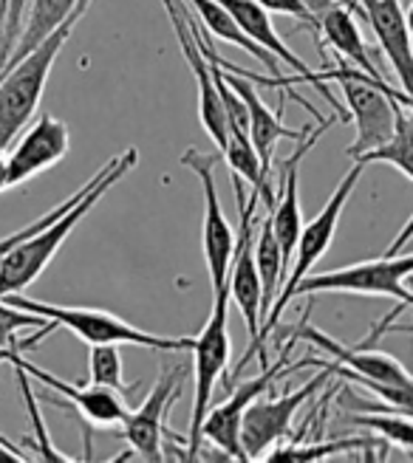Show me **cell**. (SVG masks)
Here are the masks:
<instances>
[{
	"instance_id": "6da1fadb",
	"label": "cell",
	"mask_w": 413,
	"mask_h": 463,
	"mask_svg": "<svg viewBox=\"0 0 413 463\" xmlns=\"http://www.w3.org/2000/svg\"><path fill=\"white\" fill-rule=\"evenodd\" d=\"M139 165V150L128 147L125 153H120L117 158L105 161L97 173L94 187H91L72 210L62 213L57 221H52L45 229L34 232L32 238H26L23 243H17L4 260H0V297L9 294H20L26 291L37 277L49 269V263L54 260V254L60 251V246L68 241V235L82 223V218L94 210V206L105 198V193Z\"/></svg>"
},
{
	"instance_id": "7a4b0ae2",
	"label": "cell",
	"mask_w": 413,
	"mask_h": 463,
	"mask_svg": "<svg viewBox=\"0 0 413 463\" xmlns=\"http://www.w3.org/2000/svg\"><path fill=\"white\" fill-rule=\"evenodd\" d=\"M91 4H94V0H80L72 17H68L49 40H43L29 57H23L20 62H14L12 68H6V71L0 74V147L4 150L14 145L20 130L34 119L45 82H49L52 68L57 62V54L62 52L68 37L74 34V29L80 26V20L85 17Z\"/></svg>"
},
{
	"instance_id": "3957f363",
	"label": "cell",
	"mask_w": 413,
	"mask_h": 463,
	"mask_svg": "<svg viewBox=\"0 0 413 463\" xmlns=\"http://www.w3.org/2000/svg\"><path fill=\"white\" fill-rule=\"evenodd\" d=\"M365 167H369V165H362V161H354V167H351L346 175H342V181L337 184V190L329 195V201H326L323 210H320L309 223H303L301 241H297V249H294V263H292V269H289V274H286V283H283L278 299H274V306L269 308V314H266V319H264L261 334H258V342L249 347L246 356L241 359L238 367H244V364L252 359V354H261V356H264V347H261L264 339H266L269 331L281 322L283 311L289 308V303L294 299V288L306 280L309 271L314 269V263L329 251V246H331V241H334V235H337L340 215H342V210H346V203H349L351 193L357 190V184H360Z\"/></svg>"
},
{
	"instance_id": "277c9868",
	"label": "cell",
	"mask_w": 413,
	"mask_h": 463,
	"mask_svg": "<svg viewBox=\"0 0 413 463\" xmlns=\"http://www.w3.org/2000/svg\"><path fill=\"white\" fill-rule=\"evenodd\" d=\"M12 306L40 314L43 319L54 322L57 328H65L77 334L88 345H133V347H148V351H193L196 336H158L150 331H142L130 326V322L113 317L108 311H94V308H68V306H54V303H40V299H29L20 294L6 297Z\"/></svg>"
},
{
	"instance_id": "5b68a950",
	"label": "cell",
	"mask_w": 413,
	"mask_h": 463,
	"mask_svg": "<svg viewBox=\"0 0 413 463\" xmlns=\"http://www.w3.org/2000/svg\"><path fill=\"white\" fill-rule=\"evenodd\" d=\"M323 77L334 80L342 88V99H346L351 122L357 125L354 145L346 150L351 161L365 156L369 150L385 145L394 136L397 128V102L379 88L382 74H369L362 68L337 57L334 68H323Z\"/></svg>"
},
{
	"instance_id": "8992f818",
	"label": "cell",
	"mask_w": 413,
	"mask_h": 463,
	"mask_svg": "<svg viewBox=\"0 0 413 463\" xmlns=\"http://www.w3.org/2000/svg\"><path fill=\"white\" fill-rule=\"evenodd\" d=\"M229 283L224 291L213 294V311L206 317L201 334L193 342V410H190V435H187V460H193L201 449V424L206 419L213 390L221 382L224 370L233 356V339H229Z\"/></svg>"
},
{
	"instance_id": "52a82bcc",
	"label": "cell",
	"mask_w": 413,
	"mask_h": 463,
	"mask_svg": "<svg viewBox=\"0 0 413 463\" xmlns=\"http://www.w3.org/2000/svg\"><path fill=\"white\" fill-rule=\"evenodd\" d=\"M413 251L410 254H382L379 260H365L354 266H342L323 274H309L306 280L294 288V297L312 294H371V297H394L402 306L413 308Z\"/></svg>"
},
{
	"instance_id": "ba28073f",
	"label": "cell",
	"mask_w": 413,
	"mask_h": 463,
	"mask_svg": "<svg viewBox=\"0 0 413 463\" xmlns=\"http://www.w3.org/2000/svg\"><path fill=\"white\" fill-rule=\"evenodd\" d=\"M216 165H218V156L201 153V150H187L181 156V167H187L198 178L201 195H204V232L201 235H204V258H206V271H210L213 294L226 288L229 266H233L235 243H238L235 229L226 221L224 206L218 201Z\"/></svg>"
},
{
	"instance_id": "9c48e42d",
	"label": "cell",
	"mask_w": 413,
	"mask_h": 463,
	"mask_svg": "<svg viewBox=\"0 0 413 463\" xmlns=\"http://www.w3.org/2000/svg\"><path fill=\"white\" fill-rule=\"evenodd\" d=\"M286 354L289 347H283L281 359L274 362L272 367L264 364V370L255 379H246L244 384H238L229 399H224L216 410L206 412V419L201 424V441H210L216 449H221L224 455L235 458V460H249L244 452V441H241V430H244V412L249 410L252 402H258L266 392H272L274 382H278L289 370H301L306 364H317V359H303L297 364H286Z\"/></svg>"
},
{
	"instance_id": "30bf717a",
	"label": "cell",
	"mask_w": 413,
	"mask_h": 463,
	"mask_svg": "<svg viewBox=\"0 0 413 463\" xmlns=\"http://www.w3.org/2000/svg\"><path fill=\"white\" fill-rule=\"evenodd\" d=\"M320 367L323 370H320L314 379H309L303 387L286 392V396H269V399L261 396L258 402L249 404V410L244 412V430H241L244 452L249 460H258V458L269 455V449L274 444L283 441L292 430L297 410H301L331 376H337L334 362H323Z\"/></svg>"
},
{
	"instance_id": "8fae6325",
	"label": "cell",
	"mask_w": 413,
	"mask_h": 463,
	"mask_svg": "<svg viewBox=\"0 0 413 463\" xmlns=\"http://www.w3.org/2000/svg\"><path fill=\"white\" fill-rule=\"evenodd\" d=\"M187 379L185 367H165L158 376L148 399L128 412L122 424V438L128 441L130 452H136L142 460H165L162 444L168 435V412L181 396V384Z\"/></svg>"
},
{
	"instance_id": "7c38bea8",
	"label": "cell",
	"mask_w": 413,
	"mask_h": 463,
	"mask_svg": "<svg viewBox=\"0 0 413 463\" xmlns=\"http://www.w3.org/2000/svg\"><path fill=\"white\" fill-rule=\"evenodd\" d=\"M162 4L168 9L176 40L181 45V52H185V60H187L190 71L196 77V85H198V119H201L206 136L216 142V147L224 150L226 138H229V125H226V110H224V99H221V90H218V82L213 74V65L201 49L198 34L193 32L185 12H181V0H162Z\"/></svg>"
},
{
	"instance_id": "4fadbf2b",
	"label": "cell",
	"mask_w": 413,
	"mask_h": 463,
	"mask_svg": "<svg viewBox=\"0 0 413 463\" xmlns=\"http://www.w3.org/2000/svg\"><path fill=\"white\" fill-rule=\"evenodd\" d=\"M218 4L235 17L238 26H241L252 40H255L258 45H264V49L272 52L281 62L292 65V71H294L297 77H301V82L314 85V88L320 90V94H323V99H329V105L334 108V113H340V119H342V122H349V119H351V116H349V108H342V105L334 99L331 90H329L323 71H312V68H309L301 57H297L281 37H278V32H274V26H272L269 12L258 4V0H218Z\"/></svg>"
},
{
	"instance_id": "5bb4252c",
	"label": "cell",
	"mask_w": 413,
	"mask_h": 463,
	"mask_svg": "<svg viewBox=\"0 0 413 463\" xmlns=\"http://www.w3.org/2000/svg\"><path fill=\"white\" fill-rule=\"evenodd\" d=\"M68 147H72L68 125L52 113H43L9 150V190L23 187L43 170L54 167L60 158H65Z\"/></svg>"
},
{
	"instance_id": "9a60e30c",
	"label": "cell",
	"mask_w": 413,
	"mask_h": 463,
	"mask_svg": "<svg viewBox=\"0 0 413 463\" xmlns=\"http://www.w3.org/2000/svg\"><path fill=\"white\" fill-rule=\"evenodd\" d=\"M9 362L12 364H20L34 382L52 387L54 392H62L65 402H72V407L82 415L88 424L108 427V430L125 424L130 410H128V404L122 399V390H113V387H105V384H88V387H82V384H68V382L52 376L49 370H43V367L26 362L20 351H14Z\"/></svg>"
},
{
	"instance_id": "2e32d148",
	"label": "cell",
	"mask_w": 413,
	"mask_h": 463,
	"mask_svg": "<svg viewBox=\"0 0 413 463\" xmlns=\"http://www.w3.org/2000/svg\"><path fill=\"white\" fill-rule=\"evenodd\" d=\"M357 12L371 26L382 54L399 80V88L413 94V40L399 0H357Z\"/></svg>"
},
{
	"instance_id": "e0dca14e",
	"label": "cell",
	"mask_w": 413,
	"mask_h": 463,
	"mask_svg": "<svg viewBox=\"0 0 413 463\" xmlns=\"http://www.w3.org/2000/svg\"><path fill=\"white\" fill-rule=\"evenodd\" d=\"M317 17V34L323 37L337 57L362 68L369 74H379L371 60L369 45L362 40V32L357 26V0H306Z\"/></svg>"
},
{
	"instance_id": "ac0fdd59",
	"label": "cell",
	"mask_w": 413,
	"mask_h": 463,
	"mask_svg": "<svg viewBox=\"0 0 413 463\" xmlns=\"http://www.w3.org/2000/svg\"><path fill=\"white\" fill-rule=\"evenodd\" d=\"M224 62V60H221ZM224 68H229V71H235L238 77H226L229 85H233L238 94L244 97L246 102V110H249V138L252 145H255L258 156H261V165L266 170V178H269V170H272V161H274V147H278L281 138H303L309 133L306 130H292L283 125V108L281 110H269V105L261 99V94L255 90V85H252V80L246 74H241L235 65L224 62Z\"/></svg>"
},
{
	"instance_id": "d6986e66",
	"label": "cell",
	"mask_w": 413,
	"mask_h": 463,
	"mask_svg": "<svg viewBox=\"0 0 413 463\" xmlns=\"http://www.w3.org/2000/svg\"><path fill=\"white\" fill-rule=\"evenodd\" d=\"M185 4L196 12V17L204 23L206 32H210L213 37H218V40H224V43H233V45H238V49H244L246 54H252L255 60H261V62L269 68V71H272V77L264 80L269 88L289 90L294 82H301V77H283V74H281V68H278V57H274L272 52H266L264 45H258L255 40H252V37L238 26V23H235V17L218 4V0H185Z\"/></svg>"
},
{
	"instance_id": "ffe728a7",
	"label": "cell",
	"mask_w": 413,
	"mask_h": 463,
	"mask_svg": "<svg viewBox=\"0 0 413 463\" xmlns=\"http://www.w3.org/2000/svg\"><path fill=\"white\" fill-rule=\"evenodd\" d=\"M80 0H29L26 6V17H23V29L17 37L14 52L6 62V68H12L14 62H20L23 57H29L43 40H49L62 23L72 17L74 6ZM4 68V71H6ZM0 71V74H4Z\"/></svg>"
},
{
	"instance_id": "44dd1931",
	"label": "cell",
	"mask_w": 413,
	"mask_h": 463,
	"mask_svg": "<svg viewBox=\"0 0 413 463\" xmlns=\"http://www.w3.org/2000/svg\"><path fill=\"white\" fill-rule=\"evenodd\" d=\"M255 260H258V271H261V283H264V319L269 314V308L278 299L286 274H289V260L281 249V241L274 235L272 221L266 218L261 232L255 235Z\"/></svg>"
},
{
	"instance_id": "7402d4cb",
	"label": "cell",
	"mask_w": 413,
	"mask_h": 463,
	"mask_svg": "<svg viewBox=\"0 0 413 463\" xmlns=\"http://www.w3.org/2000/svg\"><path fill=\"white\" fill-rule=\"evenodd\" d=\"M357 161L362 165H391L413 181V113L397 102V128L385 145L369 150Z\"/></svg>"
},
{
	"instance_id": "603a6c76",
	"label": "cell",
	"mask_w": 413,
	"mask_h": 463,
	"mask_svg": "<svg viewBox=\"0 0 413 463\" xmlns=\"http://www.w3.org/2000/svg\"><path fill=\"white\" fill-rule=\"evenodd\" d=\"M37 326H49V319H43L40 314L23 311L17 306H12L6 297H0V347H14V351H29L34 342H40L45 334H52L54 328H45L43 334L32 336V339H17L20 331L26 328H37Z\"/></svg>"
},
{
	"instance_id": "cb8c5ba5",
	"label": "cell",
	"mask_w": 413,
	"mask_h": 463,
	"mask_svg": "<svg viewBox=\"0 0 413 463\" xmlns=\"http://www.w3.org/2000/svg\"><path fill=\"white\" fill-rule=\"evenodd\" d=\"M351 424L374 430L388 444L413 449V419H410V415H402V412H394V410H379V412H371V415H354Z\"/></svg>"
},
{
	"instance_id": "d4e9b609",
	"label": "cell",
	"mask_w": 413,
	"mask_h": 463,
	"mask_svg": "<svg viewBox=\"0 0 413 463\" xmlns=\"http://www.w3.org/2000/svg\"><path fill=\"white\" fill-rule=\"evenodd\" d=\"M88 379H91V384H105V387L122 390V392L130 390L125 384V364H122L120 345H91Z\"/></svg>"
},
{
	"instance_id": "484cf974",
	"label": "cell",
	"mask_w": 413,
	"mask_h": 463,
	"mask_svg": "<svg viewBox=\"0 0 413 463\" xmlns=\"http://www.w3.org/2000/svg\"><path fill=\"white\" fill-rule=\"evenodd\" d=\"M12 367H14V376H17V384H20V392H23V402H26V407H29V419H32L34 438H37V452H40L43 458H49V460H68V458L52 444L49 430H45V424H43V419H40L37 399H34V392H32V376H29L20 364H12Z\"/></svg>"
},
{
	"instance_id": "4316f807",
	"label": "cell",
	"mask_w": 413,
	"mask_h": 463,
	"mask_svg": "<svg viewBox=\"0 0 413 463\" xmlns=\"http://www.w3.org/2000/svg\"><path fill=\"white\" fill-rule=\"evenodd\" d=\"M94 181H97V175L91 178L88 184H82V187H80V190H77V193H74L72 198H65V201H62L60 206H54L52 213H45V215H43L40 221H34V223H29V226H23L20 232H12V235H6V238H0V260H4L6 254H9V251H12V249L17 246V243H23V241H26V238H32L34 232L45 229V226H49L52 221H57V218H60L62 213H68V210H72V206H74V203H77V201H80V198H82V195H85V193L91 190V187H94Z\"/></svg>"
},
{
	"instance_id": "83f0119b",
	"label": "cell",
	"mask_w": 413,
	"mask_h": 463,
	"mask_svg": "<svg viewBox=\"0 0 413 463\" xmlns=\"http://www.w3.org/2000/svg\"><path fill=\"white\" fill-rule=\"evenodd\" d=\"M360 447H371V441H329V444H317V447H278L269 449V458H292V460H320L329 455H340L349 449Z\"/></svg>"
},
{
	"instance_id": "f1b7e54d",
	"label": "cell",
	"mask_w": 413,
	"mask_h": 463,
	"mask_svg": "<svg viewBox=\"0 0 413 463\" xmlns=\"http://www.w3.org/2000/svg\"><path fill=\"white\" fill-rule=\"evenodd\" d=\"M258 4L269 14H289V17L306 23L309 29L317 32V17H314V12H312V6L306 4V0H258Z\"/></svg>"
},
{
	"instance_id": "f546056e",
	"label": "cell",
	"mask_w": 413,
	"mask_h": 463,
	"mask_svg": "<svg viewBox=\"0 0 413 463\" xmlns=\"http://www.w3.org/2000/svg\"><path fill=\"white\" fill-rule=\"evenodd\" d=\"M379 88H382L385 94L391 97L394 102H399L405 110H410V113H413V94H408V90H402V88H394L391 82H385L382 77H379Z\"/></svg>"
},
{
	"instance_id": "4dcf8cb0",
	"label": "cell",
	"mask_w": 413,
	"mask_h": 463,
	"mask_svg": "<svg viewBox=\"0 0 413 463\" xmlns=\"http://www.w3.org/2000/svg\"><path fill=\"white\" fill-rule=\"evenodd\" d=\"M9 190V153L0 147V193Z\"/></svg>"
},
{
	"instance_id": "1f68e13d",
	"label": "cell",
	"mask_w": 413,
	"mask_h": 463,
	"mask_svg": "<svg viewBox=\"0 0 413 463\" xmlns=\"http://www.w3.org/2000/svg\"><path fill=\"white\" fill-rule=\"evenodd\" d=\"M405 17H408V32H410V40H413V0H410V6H408Z\"/></svg>"
},
{
	"instance_id": "d6a6232c",
	"label": "cell",
	"mask_w": 413,
	"mask_h": 463,
	"mask_svg": "<svg viewBox=\"0 0 413 463\" xmlns=\"http://www.w3.org/2000/svg\"><path fill=\"white\" fill-rule=\"evenodd\" d=\"M12 354H14V347H0V364L9 362V359H12Z\"/></svg>"
},
{
	"instance_id": "836d02e7",
	"label": "cell",
	"mask_w": 413,
	"mask_h": 463,
	"mask_svg": "<svg viewBox=\"0 0 413 463\" xmlns=\"http://www.w3.org/2000/svg\"><path fill=\"white\" fill-rule=\"evenodd\" d=\"M410 419H413V415H410Z\"/></svg>"
}]
</instances>
